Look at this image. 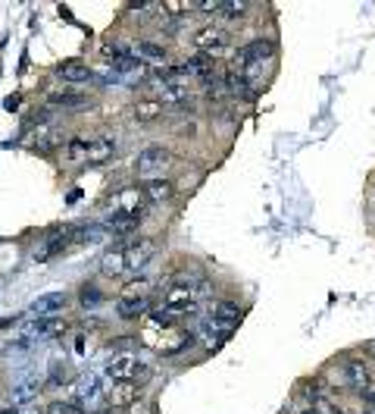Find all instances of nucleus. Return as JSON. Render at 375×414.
<instances>
[{
    "instance_id": "nucleus-1",
    "label": "nucleus",
    "mask_w": 375,
    "mask_h": 414,
    "mask_svg": "<svg viewBox=\"0 0 375 414\" xmlns=\"http://www.w3.org/2000/svg\"><path fill=\"white\" fill-rule=\"evenodd\" d=\"M163 308H166L169 314H175V317L194 314V311H197L194 289H191V286H175V289H169L166 298H163Z\"/></svg>"
},
{
    "instance_id": "nucleus-2",
    "label": "nucleus",
    "mask_w": 375,
    "mask_h": 414,
    "mask_svg": "<svg viewBox=\"0 0 375 414\" xmlns=\"http://www.w3.org/2000/svg\"><path fill=\"white\" fill-rule=\"evenodd\" d=\"M104 370H107V377H110V380H116V383H125V380L135 383L138 374H147V368H144V364L138 361L135 355H116V358H110V364H107Z\"/></svg>"
},
{
    "instance_id": "nucleus-3",
    "label": "nucleus",
    "mask_w": 375,
    "mask_h": 414,
    "mask_svg": "<svg viewBox=\"0 0 375 414\" xmlns=\"http://www.w3.org/2000/svg\"><path fill=\"white\" fill-rule=\"evenodd\" d=\"M232 44V38H228V32L226 28H219V26H203L201 32H194V47L201 53H222L226 47Z\"/></svg>"
},
{
    "instance_id": "nucleus-4",
    "label": "nucleus",
    "mask_w": 375,
    "mask_h": 414,
    "mask_svg": "<svg viewBox=\"0 0 375 414\" xmlns=\"http://www.w3.org/2000/svg\"><path fill=\"white\" fill-rule=\"evenodd\" d=\"M172 160V154H169L166 145H147L144 151H138L135 157V170L141 173V176H150V173L163 170V166Z\"/></svg>"
},
{
    "instance_id": "nucleus-5",
    "label": "nucleus",
    "mask_w": 375,
    "mask_h": 414,
    "mask_svg": "<svg viewBox=\"0 0 375 414\" xmlns=\"http://www.w3.org/2000/svg\"><path fill=\"white\" fill-rule=\"evenodd\" d=\"M131 57L144 66H163L169 60V51L156 41H138V44H131Z\"/></svg>"
},
{
    "instance_id": "nucleus-6",
    "label": "nucleus",
    "mask_w": 375,
    "mask_h": 414,
    "mask_svg": "<svg viewBox=\"0 0 375 414\" xmlns=\"http://www.w3.org/2000/svg\"><path fill=\"white\" fill-rule=\"evenodd\" d=\"M122 251H125V264H129V270H141L144 264L156 255V242L154 239H138V242L125 245Z\"/></svg>"
},
{
    "instance_id": "nucleus-7",
    "label": "nucleus",
    "mask_w": 375,
    "mask_h": 414,
    "mask_svg": "<svg viewBox=\"0 0 375 414\" xmlns=\"http://www.w3.org/2000/svg\"><path fill=\"white\" fill-rule=\"evenodd\" d=\"M107 393V374L98 370H88V374L78 380V402H94Z\"/></svg>"
},
{
    "instance_id": "nucleus-8",
    "label": "nucleus",
    "mask_w": 375,
    "mask_h": 414,
    "mask_svg": "<svg viewBox=\"0 0 375 414\" xmlns=\"http://www.w3.org/2000/svg\"><path fill=\"white\" fill-rule=\"evenodd\" d=\"M116 151H119L116 138L104 135V138H98V141H91V148H88V160H84V164H91V166L110 164V160L116 157Z\"/></svg>"
},
{
    "instance_id": "nucleus-9",
    "label": "nucleus",
    "mask_w": 375,
    "mask_h": 414,
    "mask_svg": "<svg viewBox=\"0 0 375 414\" xmlns=\"http://www.w3.org/2000/svg\"><path fill=\"white\" fill-rule=\"evenodd\" d=\"M344 383H347L350 389H356V393H369L372 374H369V368L363 361H347L344 364Z\"/></svg>"
},
{
    "instance_id": "nucleus-10",
    "label": "nucleus",
    "mask_w": 375,
    "mask_h": 414,
    "mask_svg": "<svg viewBox=\"0 0 375 414\" xmlns=\"http://www.w3.org/2000/svg\"><path fill=\"white\" fill-rule=\"evenodd\" d=\"M38 389H41V377L32 374V370H26L13 386V405L19 408V405H26V402H32L35 395H38Z\"/></svg>"
},
{
    "instance_id": "nucleus-11",
    "label": "nucleus",
    "mask_w": 375,
    "mask_h": 414,
    "mask_svg": "<svg viewBox=\"0 0 375 414\" xmlns=\"http://www.w3.org/2000/svg\"><path fill=\"white\" fill-rule=\"evenodd\" d=\"M138 223H141V214L113 211V217L104 220V232H113V236H129V232L138 230Z\"/></svg>"
},
{
    "instance_id": "nucleus-12",
    "label": "nucleus",
    "mask_w": 375,
    "mask_h": 414,
    "mask_svg": "<svg viewBox=\"0 0 375 414\" xmlns=\"http://www.w3.org/2000/svg\"><path fill=\"white\" fill-rule=\"evenodd\" d=\"M66 292H47V295H41V298H35L32 302V314H38V317H57L60 311L66 308Z\"/></svg>"
},
{
    "instance_id": "nucleus-13",
    "label": "nucleus",
    "mask_w": 375,
    "mask_h": 414,
    "mask_svg": "<svg viewBox=\"0 0 375 414\" xmlns=\"http://www.w3.org/2000/svg\"><path fill=\"white\" fill-rule=\"evenodd\" d=\"M57 76H60L63 82H72V85L94 79V73H91L88 63H82V60H69V63H60V66H57Z\"/></svg>"
},
{
    "instance_id": "nucleus-14",
    "label": "nucleus",
    "mask_w": 375,
    "mask_h": 414,
    "mask_svg": "<svg viewBox=\"0 0 375 414\" xmlns=\"http://www.w3.org/2000/svg\"><path fill=\"white\" fill-rule=\"evenodd\" d=\"M163 110H166V107H163L156 98H144L131 107V117H135V123L147 126V123H156V119L163 117Z\"/></svg>"
},
{
    "instance_id": "nucleus-15",
    "label": "nucleus",
    "mask_w": 375,
    "mask_h": 414,
    "mask_svg": "<svg viewBox=\"0 0 375 414\" xmlns=\"http://www.w3.org/2000/svg\"><path fill=\"white\" fill-rule=\"evenodd\" d=\"M147 295H122L116 302V314L122 317V320H135V317H141L144 311H147Z\"/></svg>"
},
{
    "instance_id": "nucleus-16",
    "label": "nucleus",
    "mask_w": 375,
    "mask_h": 414,
    "mask_svg": "<svg viewBox=\"0 0 375 414\" xmlns=\"http://www.w3.org/2000/svg\"><path fill=\"white\" fill-rule=\"evenodd\" d=\"M66 329V320L63 317H38V320L28 323V336H57Z\"/></svg>"
},
{
    "instance_id": "nucleus-17",
    "label": "nucleus",
    "mask_w": 375,
    "mask_h": 414,
    "mask_svg": "<svg viewBox=\"0 0 375 414\" xmlns=\"http://www.w3.org/2000/svg\"><path fill=\"white\" fill-rule=\"evenodd\" d=\"M226 88L232 98H253V82L244 73H235V69L226 73Z\"/></svg>"
},
{
    "instance_id": "nucleus-18",
    "label": "nucleus",
    "mask_w": 375,
    "mask_h": 414,
    "mask_svg": "<svg viewBox=\"0 0 375 414\" xmlns=\"http://www.w3.org/2000/svg\"><path fill=\"white\" fill-rule=\"evenodd\" d=\"M100 270H104V276H122L125 270H129V264H125V251L122 248L107 251L104 261H100Z\"/></svg>"
},
{
    "instance_id": "nucleus-19",
    "label": "nucleus",
    "mask_w": 375,
    "mask_h": 414,
    "mask_svg": "<svg viewBox=\"0 0 375 414\" xmlns=\"http://www.w3.org/2000/svg\"><path fill=\"white\" fill-rule=\"evenodd\" d=\"M138 399V386L131 380H125V383H116V386L110 389V405H116V408H125V405H131V402Z\"/></svg>"
},
{
    "instance_id": "nucleus-20",
    "label": "nucleus",
    "mask_w": 375,
    "mask_h": 414,
    "mask_svg": "<svg viewBox=\"0 0 375 414\" xmlns=\"http://www.w3.org/2000/svg\"><path fill=\"white\" fill-rule=\"evenodd\" d=\"M88 148H91L88 138H69V141H66V151H63V160L66 164H84V160H88Z\"/></svg>"
},
{
    "instance_id": "nucleus-21",
    "label": "nucleus",
    "mask_w": 375,
    "mask_h": 414,
    "mask_svg": "<svg viewBox=\"0 0 375 414\" xmlns=\"http://www.w3.org/2000/svg\"><path fill=\"white\" fill-rule=\"evenodd\" d=\"M144 195H147L150 201H169V198H172V182H169V179H147V182H144Z\"/></svg>"
},
{
    "instance_id": "nucleus-22",
    "label": "nucleus",
    "mask_w": 375,
    "mask_h": 414,
    "mask_svg": "<svg viewBox=\"0 0 375 414\" xmlns=\"http://www.w3.org/2000/svg\"><path fill=\"white\" fill-rule=\"evenodd\" d=\"M104 302H107L104 292H100L94 283H84V286H82V295H78V304H82V308L91 311V308H100Z\"/></svg>"
},
{
    "instance_id": "nucleus-23",
    "label": "nucleus",
    "mask_w": 375,
    "mask_h": 414,
    "mask_svg": "<svg viewBox=\"0 0 375 414\" xmlns=\"http://www.w3.org/2000/svg\"><path fill=\"white\" fill-rule=\"evenodd\" d=\"M100 53H104V60H113V63H122V60L131 57V47L122 44V41H107L104 47H100Z\"/></svg>"
},
{
    "instance_id": "nucleus-24",
    "label": "nucleus",
    "mask_w": 375,
    "mask_h": 414,
    "mask_svg": "<svg viewBox=\"0 0 375 414\" xmlns=\"http://www.w3.org/2000/svg\"><path fill=\"white\" fill-rule=\"evenodd\" d=\"M213 317L228 320V323H238L241 320V308L235 302H213Z\"/></svg>"
},
{
    "instance_id": "nucleus-25",
    "label": "nucleus",
    "mask_w": 375,
    "mask_h": 414,
    "mask_svg": "<svg viewBox=\"0 0 375 414\" xmlns=\"http://www.w3.org/2000/svg\"><path fill=\"white\" fill-rule=\"evenodd\" d=\"M72 380V368L69 364H51V377H47V383L51 386H63V383H69Z\"/></svg>"
},
{
    "instance_id": "nucleus-26",
    "label": "nucleus",
    "mask_w": 375,
    "mask_h": 414,
    "mask_svg": "<svg viewBox=\"0 0 375 414\" xmlns=\"http://www.w3.org/2000/svg\"><path fill=\"white\" fill-rule=\"evenodd\" d=\"M51 104H63V107H78L84 104V98L78 92H53L51 94Z\"/></svg>"
},
{
    "instance_id": "nucleus-27",
    "label": "nucleus",
    "mask_w": 375,
    "mask_h": 414,
    "mask_svg": "<svg viewBox=\"0 0 375 414\" xmlns=\"http://www.w3.org/2000/svg\"><path fill=\"white\" fill-rule=\"evenodd\" d=\"M160 10H163V13H172V19H179L181 13H191V10H194V3H188V0H166Z\"/></svg>"
},
{
    "instance_id": "nucleus-28",
    "label": "nucleus",
    "mask_w": 375,
    "mask_h": 414,
    "mask_svg": "<svg viewBox=\"0 0 375 414\" xmlns=\"http://www.w3.org/2000/svg\"><path fill=\"white\" fill-rule=\"evenodd\" d=\"M247 7H250V3H244V0H241V3H222L219 16L222 19H241V16L247 13Z\"/></svg>"
},
{
    "instance_id": "nucleus-29",
    "label": "nucleus",
    "mask_w": 375,
    "mask_h": 414,
    "mask_svg": "<svg viewBox=\"0 0 375 414\" xmlns=\"http://www.w3.org/2000/svg\"><path fill=\"white\" fill-rule=\"evenodd\" d=\"M47 414H84L82 405H75V402H51L47 405Z\"/></svg>"
},
{
    "instance_id": "nucleus-30",
    "label": "nucleus",
    "mask_w": 375,
    "mask_h": 414,
    "mask_svg": "<svg viewBox=\"0 0 375 414\" xmlns=\"http://www.w3.org/2000/svg\"><path fill=\"white\" fill-rule=\"evenodd\" d=\"M150 323L154 327H163V329H169L175 323V314H169L166 308H160V311H150Z\"/></svg>"
},
{
    "instance_id": "nucleus-31",
    "label": "nucleus",
    "mask_w": 375,
    "mask_h": 414,
    "mask_svg": "<svg viewBox=\"0 0 375 414\" xmlns=\"http://www.w3.org/2000/svg\"><path fill=\"white\" fill-rule=\"evenodd\" d=\"M131 345H135V339H131V336H116V339H110V349L113 352H122V355H129Z\"/></svg>"
},
{
    "instance_id": "nucleus-32",
    "label": "nucleus",
    "mask_w": 375,
    "mask_h": 414,
    "mask_svg": "<svg viewBox=\"0 0 375 414\" xmlns=\"http://www.w3.org/2000/svg\"><path fill=\"white\" fill-rule=\"evenodd\" d=\"M194 7L203 10V13H219L222 3H219V0H201V3H194Z\"/></svg>"
},
{
    "instance_id": "nucleus-33",
    "label": "nucleus",
    "mask_w": 375,
    "mask_h": 414,
    "mask_svg": "<svg viewBox=\"0 0 375 414\" xmlns=\"http://www.w3.org/2000/svg\"><path fill=\"white\" fill-rule=\"evenodd\" d=\"M19 104H22V98H19V94H13V98H7V104H3V107H7V110H16Z\"/></svg>"
},
{
    "instance_id": "nucleus-34",
    "label": "nucleus",
    "mask_w": 375,
    "mask_h": 414,
    "mask_svg": "<svg viewBox=\"0 0 375 414\" xmlns=\"http://www.w3.org/2000/svg\"><path fill=\"white\" fill-rule=\"evenodd\" d=\"M78 198H82V189H72V191H69V198H66V201H69V204H75Z\"/></svg>"
},
{
    "instance_id": "nucleus-35",
    "label": "nucleus",
    "mask_w": 375,
    "mask_h": 414,
    "mask_svg": "<svg viewBox=\"0 0 375 414\" xmlns=\"http://www.w3.org/2000/svg\"><path fill=\"white\" fill-rule=\"evenodd\" d=\"M16 320H19V317H3V320H0V329H7V327H13Z\"/></svg>"
},
{
    "instance_id": "nucleus-36",
    "label": "nucleus",
    "mask_w": 375,
    "mask_h": 414,
    "mask_svg": "<svg viewBox=\"0 0 375 414\" xmlns=\"http://www.w3.org/2000/svg\"><path fill=\"white\" fill-rule=\"evenodd\" d=\"M75 352H78V355L84 352V336H78V339H75Z\"/></svg>"
},
{
    "instance_id": "nucleus-37",
    "label": "nucleus",
    "mask_w": 375,
    "mask_h": 414,
    "mask_svg": "<svg viewBox=\"0 0 375 414\" xmlns=\"http://www.w3.org/2000/svg\"><path fill=\"white\" fill-rule=\"evenodd\" d=\"M363 399H366V402H369V405H372V408H375V393H372V389H369V393H363Z\"/></svg>"
},
{
    "instance_id": "nucleus-38",
    "label": "nucleus",
    "mask_w": 375,
    "mask_h": 414,
    "mask_svg": "<svg viewBox=\"0 0 375 414\" xmlns=\"http://www.w3.org/2000/svg\"><path fill=\"white\" fill-rule=\"evenodd\" d=\"M0 414H19V408H16V405H10V408H3V411H0Z\"/></svg>"
},
{
    "instance_id": "nucleus-39",
    "label": "nucleus",
    "mask_w": 375,
    "mask_h": 414,
    "mask_svg": "<svg viewBox=\"0 0 375 414\" xmlns=\"http://www.w3.org/2000/svg\"><path fill=\"white\" fill-rule=\"evenodd\" d=\"M26 414H47V408H32V411H26Z\"/></svg>"
},
{
    "instance_id": "nucleus-40",
    "label": "nucleus",
    "mask_w": 375,
    "mask_h": 414,
    "mask_svg": "<svg viewBox=\"0 0 375 414\" xmlns=\"http://www.w3.org/2000/svg\"><path fill=\"white\" fill-rule=\"evenodd\" d=\"M300 414H319V408H304Z\"/></svg>"
},
{
    "instance_id": "nucleus-41",
    "label": "nucleus",
    "mask_w": 375,
    "mask_h": 414,
    "mask_svg": "<svg viewBox=\"0 0 375 414\" xmlns=\"http://www.w3.org/2000/svg\"><path fill=\"white\" fill-rule=\"evenodd\" d=\"M98 414H119V411H98Z\"/></svg>"
}]
</instances>
